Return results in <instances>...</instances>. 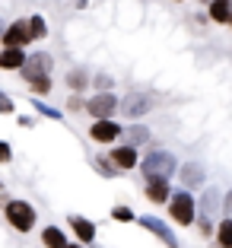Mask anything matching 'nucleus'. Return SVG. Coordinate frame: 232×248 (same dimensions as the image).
<instances>
[{"label":"nucleus","mask_w":232,"mask_h":248,"mask_svg":"<svg viewBox=\"0 0 232 248\" xmlns=\"http://www.w3.org/2000/svg\"><path fill=\"white\" fill-rule=\"evenodd\" d=\"M70 248H80V245H70Z\"/></svg>","instance_id":"bb28decb"},{"label":"nucleus","mask_w":232,"mask_h":248,"mask_svg":"<svg viewBox=\"0 0 232 248\" xmlns=\"http://www.w3.org/2000/svg\"><path fill=\"white\" fill-rule=\"evenodd\" d=\"M29 29H32V38H42L45 35V19H42V16H32V19H29Z\"/></svg>","instance_id":"aec40b11"},{"label":"nucleus","mask_w":232,"mask_h":248,"mask_svg":"<svg viewBox=\"0 0 232 248\" xmlns=\"http://www.w3.org/2000/svg\"><path fill=\"white\" fill-rule=\"evenodd\" d=\"M210 16H213L217 22H232L229 0H213V3H210Z\"/></svg>","instance_id":"4468645a"},{"label":"nucleus","mask_w":232,"mask_h":248,"mask_svg":"<svg viewBox=\"0 0 232 248\" xmlns=\"http://www.w3.org/2000/svg\"><path fill=\"white\" fill-rule=\"evenodd\" d=\"M150 108H153V99L146 93H134V95L124 99V111H127V118H140V115H146Z\"/></svg>","instance_id":"423d86ee"},{"label":"nucleus","mask_w":232,"mask_h":248,"mask_svg":"<svg viewBox=\"0 0 232 248\" xmlns=\"http://www.w3.org/2000/svg\"><path fill=\"white\" fill-rule=\"evenodd\" d=\"M51 77V54L38 51L26 61V80L29 83H38V80H48Z\"/></svg>","instance_id":"7ed1b4c3"},{"label":"nucleus","mask_w":232,"mask_h":248,"mask_svg":"<svg viewBox=\"0 0 232 248\" xmlns=\"http://www.w3.org/2000/svg\"><path fill=\"white\" fill-rule=\"evenodd\" d=\"M226 210L232 213V191H229V194H226Z\"/></svg>","instance_id":"a878e982"},{"label":"nucleus","mask_w":232,"mask_h":248,"mask_svg":"<svg viewBox=\"0 0 232 248\" xmlns=\"http://www.w3.org/2000/svg\"><path fill=\"white\" fill-rule=\"evenodd\" d=\"M70 223H73V229H77V235H80V242H93V239H95V226L89 223V219H83V217H73Z\"/></svg>","instance_id":"ddd939ff"},{"label":"nucleus","mask_w":232,"mask_h":248,"mask_svg":"<svg viewBox=\"0 0 232 248\" xmlns=\"http://www.w3.org/2000/svg\"><path fill=\"white\" fill-rule=\"evenodd\" d=\"M182 182L188 185V188L203 185V169H201V166H185V169H182Z\"/></svg>","instance_id":"dca6fc26"},{"label":"nucleus","mask_w":232,"mask_h":248,"mask_svg":"<svg viewBox=\"0 0 232 248\" xmlns=\"http://www.w3.org/2000/svg\"><path fill=\"white\" fill-rule=\"evenodd\" d=\"M172 217L182 223V226H188V223H194V201H191V194H185V191H178V194L172 197Z\"/></svg>","instance_id":"20e7f679"},{"label":"nucleus","mask_w":232,"mask_h":248,"mask_svg":"<svg viewBox=\"0 0 232 248\" xmlns=\"http://www.w3.org/2000/svg\"><path fill=\"white\" fill-rule=\"evenodd\" d=\"M111 162L121 169H134L137 166V153H134V146H118L115 153H111Z\"/></svg>","instance_id":"f8f14e48"},{"label":"nucleus","mask_w":232,"mask_h":248,"mask_svg":"<svg viewBox=\"0 0 232 248\" xmlns=\"http://www.w3.org/2000/svg\"><path fill=\"white\" fill-rule=\"evenodd\" d=\"M115 95L111 93H99V95H93V99H89L86 102V108H89V115L93 118H108L111 111H115Z\"/></svg>","instance_id":"39448f33"},{"label":"nucleus","mask_w":232,"mask_h":248,"mask_svg":"<svg viewBox=\"0 0 232 248\" xmlns=\"http://www.w3.org/2000/svg\"><path fill=\"white\" fill-rule=\"evenodd\" d=\"M219 245L232 248V219H223V226H219Z\"/></svg>","instance_id":"a211bd4d"},{"label":"nucleus","mask_w":232,"mask_h":248,"mask_svg":"<svg viewBox=\"0 0 232 248\" xmlns=\"http://www.w3.org/2000/svg\"><path fill=\"white\" fill-rule=\"evenodd\" d=\"M95 169H99L105 178H115V175H118V169H111V162H108V159H102V156L95 159Z\"/></svg>","instance_id":"6ab92c4d"},{"label":"nucleus","mask_w":232,"mask_h":248,"mask_svg":"<svg viewBox=\"0 0 232 248\" xmlns=\"http://www.w3.org/2000/svg\"><path fill=\"white\" fill-rule=\"evenodd\" d=\"M127 140H131L134 146H137V143H146V140H150V131H146L143 124H134V127H127Z\"/></svg>","instance_id":"f3484780"},{"label":"nucleus","mask_w":232,"mask_h":248,"mask_svg":"<svg viewBox=\"0 0 232 248\" xmlns=\"http://www.w3.org/2000/svg\"><path fill=\"white\" fill-rule=\"evenodd\" d=\"M95 86H99V89H108L111 86V77H102V73H99V77H95Z\"/></svg>","instance_id":"393cba45"},{"label":"nucleus","mask_w":232,"mask_h":248,"mask_svg":"<svg viewBox=\"0 0 232 248\" xmlns=\"http://www.w3.org/2000/svg\"><path fill=\"white\" fill-rule=\"evenodd\" d=\"M111 217L121 219V223H131V219H134V210H131V207H115V210H111Z\"/></svg>","instance_id":"4be33fe9"},{"label":"nucleus","mask_w":232,"mask_h":248,"mask_svg":"<svg viewBox=\"0 0 232 248\" xmlns=\"http://www.w3.org/2000/svg\"><path fill=\"white\" fill-rule=\"evenodd\" d=\"M32 89H35V93H48V89H51V77H48V80H38V83H32Z\"/></svg>","instance_id":"b1692460"},{"label":"nucleus","mask_w":232,"mask_h":248,"mask_svg":"<svg viewBox=\"0 0 232 248\" xmlns=\"http://www.w3.org/2000/svg\"><path fill=\"white\" fill-rule=\"evenodd\" d=\"M35 111H42L45 118H51V121H61V111L51 108V105H45V102H35Z\"/></svg>","instance_id":"412c9836"},{"label":"nucleus","mask_w":232,"mask_h":248,"mask_svg":"<svg viewBox=\"0 0 232 248\" xmlns=\"http://www.w3.org/2000/svg\"><path fill=\"white\" fill-rule=\"evenodd\" d=\"M42 239H45V245H48V248H70V245H67V239H64V232H61V229H54V226L45 229Z\"/></svg>","instance_id":"2eb2a0df"},{"label":"nucleus","mask_w":232,"mask_h":248,"mask_svg":"<svg viewBox=\"0 0 232 248\" xmlns=\"http://www.w3.org/2000/svg\"><path fill=\"white\" fill-rule=\"evenodd\" d=\"M146 197H150L153 204H162V201H169V182H166V178H150Z\"/></svg>","instance_id":"9b49d317"},{"label":"nucleus","mask_w":232,"mask_h":248,"mask_svg":"<svg viewBox=\"0 0 232 248\" xmlns=\"http://www.w3.org/2000/svg\"><path fill=\"white\" fill-rule=\"evenodd\" d=\"M26 54L19 51V45H13V48H7V51L0 54V67H3V70H16V67H26Z\"/></svg>","instance_id":"9d476101"},{"label":"nucleus","mask_w":232,"mask_h":248,"mask_svg":"<svg viewBox=\"0 0 232 248\" xmlns=\"http://www.w3.org/2000/svg\"><path fill=\"white\" fill-rule=\"evenodd\" d=\"M32 38V29L26 26V22H13L7 32H3V42H7V48H13V45H22Z\"/></svg>","instance_id":"1a4fd4ad"},{"label":"nucleus","mask_w":232,"mask_h":248,"mask_svg":"<svg viewBox=\"0 0 232 248\" xmlns=\"http://www.w3.org/2000/svg\"><path fill=\"white\" fill-rule=\"evenodd\" d=\"M121 137V127H118L115 121H108V118H99V121L93 124V140H99V143H108V140Z\"/></svg>","instance_id":"0eeeda50"},{"label":"nucleus","mask_w":232,"mask_h":248,"mask_svg":"<svg viewBox=\"0 0 232 248\" xmlns=\"http://www.w3.org/2000/svg\"><path fill=\"white\" fill-rule=\"evenodd\" d=\"M67 83H70V86H73V89H80V86H83V83H86V77H83V73H80V70H73V73H70V77H67Z\"/></svg>","instance_id":"5701e85b"},{"label":"nucleus","mask_w":232,"mask_h":248,"mask_svg":"<svg viewBox=\"0 0 232 248\" xmlns=\"http://www.w3.org/2000/svg\"><path fill=\"white\" fill-rule=\"evenodd\" d=\"M178 169V162H175L172 153H166V150H156V153H150L143 159V175L146 178H169Z\"/></svg>","instance_id":"f257e3e1"},{"label":"nucleus","mask_w":232,"mask_h":248,"mask_svg":"<svg viewBox=\"0 0 232 248\" xmlns=\"http://www.w3.org/2000/svg\"><path fill=\"white\" fill-rule=\"evenodd\" d=\"M7 219L13 223V229L29 232V229L35 226V210H32L26 201H10V204H7Z\"/></svg>","instance_id":"f03ea898"},{"label":"nucleus","mask_w":232,"mask_h":248,"mask_svg":"<svg viewBox=\"0 0 232 248\" xmlns=\"http://www.w3.org/2000/svg\"><path fill=\"white\" fill-rule=\"evenodd\" d=\"M140 223H143V226L150 229L153 235H159V239L166 242L169 248H175V245H178V242H175V235H172V229H169L166 223H162V219H156V217H140Z\"/></svg>","instance_id":"6e6552de"}]
</instances>
